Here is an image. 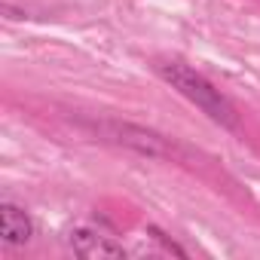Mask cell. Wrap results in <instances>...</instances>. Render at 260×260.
Masks as SVG:
<instances>
[{
    "label": "cell",
    "instance_id": "obj_1",
    "mask_svg": "<svg viewBox=\"0 0 260 260\" xmlns=\"http://www.w3.org/2000/svg\"><path fill=\"white\" fill-rule=\"evenodd\" d=\"M156 71H159V77H162L172 89H178L187 101H193V104H196L202 113H208L214 122H220V125H226V128H236V125H239V113H236L233 101H230L214 83H208L202 74H196L193 68H187V64H181V61H159Z\"/></svg>",
    "mask_w": 260,
    "mask_h": 260
},
{
    "label": "cell",
    "instance_id": "obj_2",
    "mask_svg": "<svg viewBox=\"0 0 260 260\" xmlns=\"http://www.w3.org/2000/svg\"><path fill=\"white\" fill-rule=\"evenodd\" d=\"M68 242H71L74 254H80V257H125V248H122L119 242H113L110 236L95 233V230H89V226L74 230Z\"/></svg>",
    "mask_w": 260,
    "mask_h": 260
},
{
    "label": "cell",
    "instance_id": "obj_3",
    "mask_svg": "<svg viewBox=\"0 0 260 260\" xmlns=\"http://www.w3.org/2000/svg\"><path fill=\"white\" fill-rule=\"evenodd\" d=\"M0 236H4V245H10V248L31 242L34 223H31L28 211L19 208V205H13V202H4V205H0Z\"/></svg>",
    "mask_w": 260,
    "mask_h": 260
},
{
    "label": "cell",
    "instance_id": "obj_4",
    "mask_svg": "<svg viewBox=\"0 0 260 260\" xmlns=\"http://www.w3.org/2000/svg\"><path fill=\"white\" fill-rule=\"evenodd\" d=\"M113 141L119 144H128L141 153H150V156H166L172 153V147L166 144V138H159L156 132H147V128H135V125H113Z\"/></svg>",
    "mask_w": 260,
    "mask_h": 260
}]
</instances>
